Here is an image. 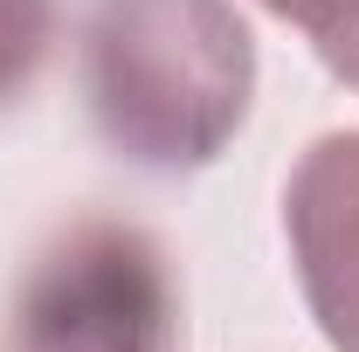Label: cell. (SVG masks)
<instances>
[{
	"label": "cell",
	"instance_id": "3",
	"mask_svg": "<svg viewBox=\"0 0 359 352\" xmlns=\"http://www.w3.org/2000/svg\"><path fill=\"white\" fill-rule=\"evenodd\" d=\"M297 283L332 352H359V132H325L283 187Z\"/></svg>",
	"mask_w": 359,
	"mask_h": 352
},
{
	"label": "cell",
	"instance_id": "2",
	"mask_svg": "<svg viewBox=\"0 0 359 352\" xmlns=\"http://www.w3.org/2000/svg\"><path fill=\"white\" fill-rule=\"evenodd\" d=\"M14 352H180L166 249L132 221H76L28 263L7 318Z\"/></svg>",
	"mask_w": 359,
	"mask_h": 352
},
{
	"label": "cell",
	"instance_id": "5",
	"mask_svg": "<svg viewBox=\"0 0 359 352\" xmlns=\"http://www.w3.org/2000/svg\"><path fill=\"white\" fill-rule=\"evenodd\" d=\"M269 14H283V21H290V28H304V35H332V28H339V21H346V14H353L359 0H263Z\"/></svg>",
	"mask_w": 359,
	"mask_h": 352
},
{
	"label": "cell",
	"instance_id": "6",
	"mask_svg": "<svg viewBox=\"0 0 359 352\" xmlns=\"http://www.w3.org/2000/svg\"><path fill=\"white\" fill-rule=\"evenodd\" d=\"M318 55H325V69H332L346 90H359V7L332 28V35H318Z\"/></svg>",
	"mask_w": 359,
	"mask_h": 352
},
{
	"label": "cell",
	"instance_id": "4",
	"mask_svg": "<svg viewBox=\"0 0 359 352\" xmlns=\"http://www.w3.org/2000/svg\"><path fill=\"white\" fill-rule=\"evenodd\" d=\"M48 42H55V0H0V104L42 76Z\"/></svg>",
	"mask_w": 359,
	"mask_h": 352
},
{
	"label": "cell",
	"instance_id": "1",
	"mask_svg": "<svg viewBox=\"0 0 359 352\" xmlns=\"http://www.w3.org/2000/svg\"><path fill=\"white\" fill-rule=\"evenodd\" d=\"M256 97V42L228 0H97L83 21V104L118 159L194 173L222 159Z\"/></svg>",
	"mask_w": 359,
	"mask_h": 352
}]
</instances>
